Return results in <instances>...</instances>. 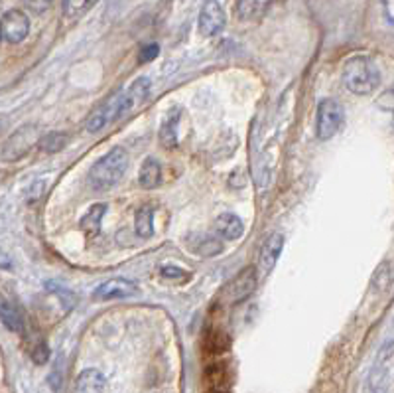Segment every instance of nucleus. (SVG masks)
<instances>
[{"label":"nucleus","instance_id":"412c9836","mask_svg":"<svg viewBox=\"0 0 394 393\" xmlns=\"http://www.w3.org/2000/svg\"><path fill=\"white\" fill-rule=\"evenodd\" d=\"M193 250L202 257H213V255H219L223 251V243L219 239H215V237H205L204 241L197 247H193Z\"/></svg>","mask_w":394,"mask_h":393},{"label":"nucleus","instance_id":"f03ea898","mask_svg":"<svg viewBox=\"0 0 394 393\" xmlns=\"http://www.w3.org/2000/svg\"><path fill=\"white\" fill-rule=\"evenodd\" d=\"M345 87L355 95H369L381 83V71L367 55L349 58L343 66Z\"/></svg>","mask_w":394,"mask_h":393},{"label":"nucleus","instance_id":"a878e982","mask_svg":"<svg viewBox=\"0 0 394 393\" xmlns=\"http://www.w3.org/2000/svg\"><path fill=\"white\" fill-rule=\"evenodd\" d=\"M10 265H12V263H10V257L6 255V251L0 250V267H2V269H10Z\"/></svg>","mask_w":394,"mask_h":393},{"label":"nucleus","instance_id":"f3484780","mask_svg":"<svg viewBox=\"0 0 394 393\" xmlns=\"http://www.w3.org/2000/svg\"><path fill=\"white\" fill-rule=\"evenodd\" d=\"M134 229H136V236L142 239H148L154 234V210L150 204L142 206L136 211V220H134Z\"/></svg>","mask_w":394,"mask_h":393},{"label":"nucleus","instance_id":"423d86ee","mask_svg":"<svg viewBox=\"0 0 394 393\" xmlns=\"http://www.w3.org/2000/svg\"><path fill=\"white\" fill-rule=\"evenodd\" d=\"M256 288V271L253 267L242 269L239 275L231 281L227 287L223 288V299L229 304H237V302L249 299Z\"/></svg>","mask_w":394,"mask_h":393},{"label":"nucleus","instance_id":"a211bd4d","mask_svg":"<svg viewBox=\"0 0 394 393\" xmlns=\"http://www.w3.org/2000/svg\"><path fill=\"white\" fill-rule=\"evenodd\" d=\"M69 143V134L67 132H48L39 139V150L42 152H48V155H53V152H60L64 150L65 146Z\"/></svg>","mask_w":394,"mask_h":393},{"label":"nucleus","instance_id":"f8f14e48","mask_svg":"<svg viewBox=\"0 0 394 393\" xmlns=\"http://www.w3.org/2000/svg\"><path fill=\"white\" fill-rule=\"evenodd\" d=\"M162 180V166L160 162L154 157H148L144 162H142V168H140L138 174V182L142 188L150 190V188H156Z\"/></svg>","mask_w":394,"mask_h":393},{"label":"nucleus","instance_id":"6ab92c4d","mask_svg":"<svg viewBox=\"0 0 394 393\" xmlns=\"http://www.w3.org/2000/svg\"><path fill=\"white\" fill-rule=\"evenodd\" d=\"M178 121H179V111L176 109L170 117L165 119V123L160 129V141L164 144L165 148H174L178 144Z\"/></svg>","mask_w":394,"mask_h":393},{"label":"nucleus","instance_id":"cd10ccee","mask_svg":"<svg viewBox=\"0 0 394 393\" xmlns=\"http://www.w3.org/2000/svg\"><path fill=\"white\" fill-rule=\"evenodd\" d=\"M0 40H2V34H0Z\"/></svg>","mask_w":394,"mask_h":393},{"label":"nucleus","instance_id":"bb28decb","mask_svg":"<svg viewBox=\"0 0 394 393\" xmlns=\"http://www.w3.org/2000/svg\"><path fill=\"white\" fill-rule=\"evenodd\" d=\"M50 6V2H28V8H34V10H46Z\"/></svg>","mask_w":394,"mask_h":393},{"label":"nucleus","instance_id":"b1692460","mask_svg":"<svg viewBox=\"0 0 394 393\" xmlns=\"http://www.w3.org/2000/svg\"><path fill=\"white\" fill-rule=\"evenodd\" d=\"M158 53H160V46H158V44H144V46L140 48L138 60L140 62H152Z\"/></svg>","mask_w":394,"mask_h":393},{"label":"nucleus","instance_id":"0eeeda50","mask_svg":"<svg viewBox=\"0 0 394 393\" xmlns=\"http://www.w3.org/2000/svg\"><path fill=\"white\" fill-rule=\"evenodd\" d=\"M30 32V20L24 12L20 10H10L4 14L0 22V34L8 44H20Z\"/></svg>","mask_w":394,"mask_h":393},{"label":"nucleus","instance_id":"2eb2a0df","mask_svg":"<svg viewBox=\"0 0 394 393\" xmlns=\"http://www.w3.org/2000/svg\"><path fill=\"white\" fill-rule=\"evenodd\" d=\"M107 204H97V206H93L85 216H83V220H81V229L87 234V236H97L99 232H101V222H102V216L107 213Z\"/></svg>","mask_w":394,"mask_h":393},{"label":"nucleus","instance_id":"9d476101","mask_svg":"<svg viewBox=\"0 0 394 393\" xmlns=\"http://www.w3.org/2000/svg\"><path fill=\"white\" fill-rule=\"evenodd\" d=\"M282 247H284V236H280V234H270L265 239L260 253H258V269L262 275H268L276 267Z\"/></svg>","mask_w":394,"mask_h":393},{"label":"nucleus","instance_id":"393cba45","mask_svg":"<svg viewBox=\"0 0 394 393\" xmlns=\"http://www.w3.org/2000/svg\"><path fill=\"white\" fill-rule=\"evenodd\" d=\"M160 275L165 277V279H186L188 273L181 271L176 265H162V267H160Z\"/></svg>","mask_w":394,"mask_h":393},{"label":"nucleus","instance_id":"6e6552de","mask_svg":"<svg viewBox=\"0 0 394 393\" xmlns=\"http://www.w3.org/2000/svg\"><path fill=\"white\" fill-rule=\"evenodd\" d=\"M227 24V16L221 2H205L199 14V32L204 36H217Z\"/></svg>","mask_w":394,"mask_h":393},{"label":"nucleus","instance_id":"39448f33","mask_svg":"<svg viewBox=\"0 0 394 393\" xmlns=\"http://www.w3.org/2000/svg\"><path fill=\"white\" fill-rule=\"evenodd\" d=\"M39 129L36 125H24L18 131L14 132L12 137L6 141L4 148H2V158L4 160H18V158L26 157L34 144L39 143Z\"/></svg>","mask_w":394,"mask_h":393},{"label":"nucleus","instance_id":"9b49d317","mask_svg":"<svg viewBox=\"0 0 394 393\" xmlns=\"http://www.w3.org/2000/svg\"><path fill=\"white\" fill-rule=\"evenodd\" d=\"M105 376H102L99 369L89 367V369H83L79 374V378L75 381V392L77 393H102L105 392Z\"/></svg>","mask_w":394,"mask_h":393},{"label":"nucleus","instance_id":"5701e85b","mask_svg":"<svg viewBox=\"0 0 394 393\" xmlns=\"http://www.w3.org/2000/svg\"><path fill=\"white\" fill-rule=\"evenodd\" d=\"M30 356H32V360L36 362V364H46L48 360H50V348L46 346V342L44 340H39L32 350H30Z\"/></svg>","mask_w":394,"mask_h":393},{"label":"nucleus","instance_id":"ddd939ff","mask_svg":"<svg viewBox=\"0 0 394 393\" xmlns=\"http://www.w3.org/2000/svg\"><path fill=\"white\" fill-rule=\"evenodd\" d=\"M217 232L225 239H239L242 236V232H244V225L237 216L223 213V216L217 218Z\"/></svg>","mask_w":394,"mask_h":393},{"label":"nucleus","instance_id":"20e7f679","mask_svg":"<svg viewBox=\"0 0 394 393\" xmlns=\"http://www.w3.org/2000/svg\"><path fill=\"white\" fill-rule=\"evenodd\" d=\"M345 123V111L335 99H323L318 107L316 132L319 141H330L341 131Z\"/></svg>","mask_w":394,"mask_h":393},{"label":"nucleus","instance_id":"1a4fd4ad","mask_svg":"<svg viewBox=\"0 0 394 393\" xmlns=\"http://www.w3.org/2000/svg\"><path fill=\"white\" fill-rule=\"evenodd\" d=\"M138 292L136 283L128 281V279H111L107 283H101L95 288L93 297L97 301H113V299H128L134 297Z\"/></svg>","mask_w":394,"mask_h":393},{"label":"nucleus","instance_id":"7ed1b4c3","mask_svg":"<svg viewBox=\"0 0 394 393\" xmlns=\"http://www.w3.org/2000/svg\"><path fill=\"white\" fill-rule=\"evenodd\" d=\"M128 168V152L120 146L111 148L102 158H99L89 172V182L95 190H111L123 180Z\"/></svg>","mask_w":394,"mask_h":393},{"label":"nucleus","instance_id":"4be33fe9","mask_svg":"<svg viewBox=\"0 0 394 393\" xmlns=\"http://www.w3.org/2000/svg\"><path fill=\"white\" fill-rule=\"evenodd\" d=\"M91 6H93V2H81V0H67V2H64V10L69 18L81 16L85 10H89Z\"/></svg>","mask_w":394,"mask_h":393},{"label":"nucleus","instance_id":"aec40b11","mask_svg":"<svg viewBox=\"0 0 394 393\" xmlns=\"http://www.w3.org/2000/svg\"><path fill=\"white\" fill-rule=\"evenodd\" d=\"M391 283H393V269H391L388 263H381L379 269L373 275V288L377 292H384L386 288L391 287Z\"/></svg>","mask_w":394,"mask_h":393},{"label":"nucleus","instance_id":"4468645a","mask_svg":"<svg viewBox=\"0 0 394 393\" xmlns=\"http://www.w3.org/2000/svg\"><path fill=\"white\" fill-rule=\"evenodd\" d=\"M268 2H256V0H242V2H237V14L241 18L242 22H251V20H260L265 12L268 10Z\"/></svg>","mask_w":394,"mask_h":393},{"label":"nucleus","instance_id":"dca6fc26","mask_svg":"<svg viewBox=\"0 0 394 393\" xmlns=\"http://www.w3.org/2000/svg\"><path fill=\"white\" fill-rule=\"evenodd\" d=\"M0 320L2 324L12 330V332H22L24 330V318L20 315V311L6 301H0Z\"/></svg>","mask_w":394,"mask_h":393},{"label":"nucleus","instance_id":"f257e3e1","mask_svg":"<svg viewBox=\"0 0 394 393\" xmlns=\"http://www.w3.org/2000/svg\"><path fill=\"white\" fill-rule=\"evenodd\" d=\"M148 93H150V79L138 78L127 91L115 93L109 101H105L102 105L97 107L85 121V131L99 132L107 125H111L113 121L123 117L132 107L140 105L148 97Z\"/></svg>","mask_w":394,"mask_h":393}]
</instances>
